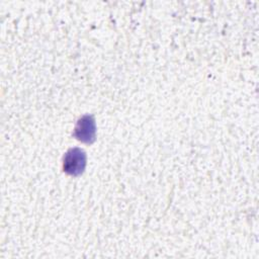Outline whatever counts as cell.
<instances>
[{
  "label": "cell",
  "mask_w": 259,
  "mask_h": 259,
  "mask_svg": "<svg viewBox=\"0 0 259 259\" xmlns=\"http://www.w3.org/2000/svg\"><path fill=\"white\" fill-rule=\"evenodd\" d=\"M86 166V155L85 153L78 149H71L67 152L64 157V171L70 175L81 174Z\"/></svg>",
  "instance_id": "obj_1"
},
{
  "label": "cell",
  "mask_w": 259,
  "mask_h": 259,
  "mask_svg": "<svg viewBox=\"0 0 259 259\" xmlns=\"http://www.w3.org/2000/svg\"><path fill=\"white\" fill-rule=\"evenodd\" d=\"M75 137L84 143H91L95 138V121L91 115L82 116L75 126Z\"/></svg>",
  "instance_id": "obj_2"
}]
</instances>
